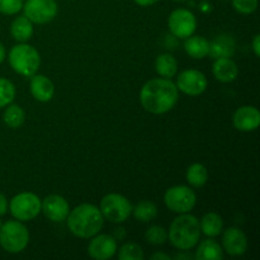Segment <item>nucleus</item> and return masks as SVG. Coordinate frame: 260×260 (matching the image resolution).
Wrapping results in <instances>:
<instances>
[{
    "label": "nucleus",
    "mask_w": 260,
    "mask_h": 260,
    "mask_svg": "<svg viewBox=\"0 0 260 260\" xmlns=\"http://www.w3.org/2000/svg\"><path fill=\"white\" fill-rule=\"evenodd\" d=\"M179 94L178 88L170 79H151L142 86L140 101L142 107L152 114H164L174 108Z\"/></svg>",
    "instance_id": "f257e3e1"
},
{
    "label": "nucleus",
    "mask_w": 260,
    "mask_h": 260,
    "mask_svg": "<svg viewBox=\"0 0 260 260\" xmlns=\"http://www.w3.org/2000/svg\"><path fill=\"white\" fill-rule=\"evenodd\" d=\"M68 228L75 236L89 239L95 236L104 225V217L101 210L90 203H83L69 212Z\"/></svg>",
    "instance_id": "f03ea898"
},
{
    "label": "nucleus",
    "mask_w": 260,
    "mask_h": 260,
    "mask_svg": "<svg viewBox=\"0 0 260 260\" xmlns=\"http://www.w3.org/2000/svg\"><path fill=\"white\" fill-rule=\"evenodd\" d=\"M201 238L200 220L196 216L188 213H180L174 218L168 233V239L172 245L178 250L187 251L198 244Z\"/></svg>",
    "instance_id": "7ed1b4c3"
},
{
    "label": "nucleus",
    "mask_w": 260,
    "mask_h": 260,
    "mask_svg": "<svg viewBox=\"0 0 260 260\" xmlns=\"http://www.w3.org/2000/svg\"><path fill=\"white\" fill-rule=\"evenodd\" d=\"M8 60H9L13 70L25 78H30L32 75H35L41 65V57L38 51L24 42L12 47Z\"/></svg>",
    "instance_id": "20e7f679"
},
{
    "label": "nucleus",
    "mask_w": 260,
    "mask_h": 260,
    "mask_svg": "<svg viewBox=\"0 0 260 260\" xmlns=\"http://www.w3.org/2000/svg\"><path fill=\"white\" fill-rule=\"evenodd\" d=\"M29 243V233L20 221H7L0 226V245L12 254L20 253Z\"/></svg>",
    "instance_id": "39448f33"
},
{
    "label": "nucleus",
    "mask_w": 260,
    "mask_h": 260,
    "mask_svg": "<svg viewBox=\"0 0 260 260\" xmlns=\"http://www.w3.org/2000/svg\"><path fill=\"white\" fill-rule=\"evenodd\" d=\"M101 212L106 220L114 223L124 222L132 213V205L124 196L111 193L102 198Z\"/></svg>",
    "instance_id": "423d86ee"
},
{
    "label": "nucleus",
    "mask_w": 260,
    "mask_h": 260,
    "mask_svg": "<svg viewBox=\"0 0 260 260\" xmlns=\"http://www.w3.org/2000/svg\"><path fill=\"white\" fill-rule=\"evenodd\" d=\"M40 197L32 192H23L14 196L9 203V210L13 217L18 221H30L41 212Z\"/></svg>",
    "instance_id": "0eeeda50"
},
{
    "label": "nucleus",
    "mask_w": 260,
    "mask_h": 260,
    "mask_svg": "<svg viewBox=\"0 0 260 260\" xmlns=\"http://www.w3.org/2000/svg\"><path fill=\"white\" fill-rule=\"evenodd\" d=\"M164 202L170 211L175 213H188L194 208L197 196L187 185H174L165 192Z\"/></svg>",
    "instance_id": "6e6552de"
},
{
    "label": "nucleus",
    "mask_w": 260,
    "mask_h": 260,
    "mask_svg": "<svg viewBox=\"0 0 260 260\" xmlns=\"http://www.w3.org/2000/svg\"><path fill=\"white\" fill-rule=\"evenodd\" d=\"M22 9L30 22L45 24L57 15V3L55 0H27L23 3Z\"/></svg>",
    "instance_id": "1a4fd4ad"
},
{
    "label": "nucleus",
    "mask_w": 260,
    "mask_h": 260,
    "mask_svg": "<svg viewBox=\"0 0 260 260\" xmlns=\"http://www.w3.org/2000/svg\"><path fill=\"white\" fill-rule=\"evenodd\" d=\"M168 25L173 36L185 40L194 33L197 28V19L188 9H175L168 19Z\"/></svg>",
    "instance_id": "9d476101"
},
{
    "label": "nucleus",
    "mask_w": 260,
    "mask_h": 260,
    "mask_svg": "<svg viewBox=\"0 0 260 260\" xmlns=\"http://www.w3.org/2000/svg\"><path fill=\"white\" fill-rule=\"evenodd\" d=\"M177 88L182 93L190 96L201 95L207 89V78L200 70L189 69L179 73L177 78Z\"/></svg>",
    "instance_id": "9b49d317"
},
{
    "label": "nucleus",
    "mask_w": 260,
    "mask_h": 260,
    "mask_svg": "<svg viewBox=\"0 0 260 260\" xmlns=\"http://www.w3.org/2000/svg\"><path fill=\"white\" fill-rule=\"evenodd\" d=\"M41 211L48 220L53 222H62L66 220L70 207H69L68 201L58 194H50L42 201Z\"/></svg>",
    "instance_id": "f8f14e48"
},
{
    "label": "nucleus",
    "mask_w": 260,
    "mask_h": 260,
    "mask_svg": "<svg viewBox=\"0 0 260 260\" xmlns=\"http://www.w3.org/2000/svg\"><path fill=\"white\" fill-rule=\"evenodd\" d=\"M89 255L96 260H108L117 253V240L112 235L93 236L88 246Z\"/></svg>",
    "instance_id": "ddd939ff"
},
{
    "label": "nucleus",
    "mask_w": 260,
    "mask_h": 260,
    "mask_svg": "<svg viewBox=\"0 0 260 260\" xmlns=\"http://www.w3.org/2000/svg\"><path fill=\"white\" fill-rule=\"evenodd\" d=\"M223 250L231 256H240L245 254L248 249L246 235L238 228H229L222 235Z\"/></svg>",
    "instance_id": "4468645a"
},
{
    "label": "nucleus",
    "mask_w": 260,
    "mask_h": 260,
    "mask_svg": "<svg viewBox=\"0 0 260 260\" xmlns=\"http://www.w3.org/2000/svg\"><path fill=\"white\" fill-rule=\"evenodd\" d=\"M234 126L243 132L255 131L260 124V112L253 106H244L236 109L233 117Z\"/></svg>",
    "instance_id": "2eb2a0df"
},
{
    "label": "nucleus",
    "mask_w": 260,
    "mask_h": 260,
    "mask_svg": "<svg viewBox=\"0 0 260 260\" xmlns=\"http://www.w3.org/2000/svg\"><path fill=\"white\" fill-rule=\"evenodd\" d=\"M30 93H32L33 98L38 102H50L53 98L55 94V86H53L52 81L45 75H40V74H35L30 76Z\"/></svg>",
    "instance_id": "dca6fc26"
},
{
    "label": "nucleus",
    "mask_w": 260,
    "mask_h": 260,
    "mask_svg": "<svg viewBox=\"0 0 260 260\" xmlns=\"http://www.w3.org/2000/svg\"><path fill=\"white\" fill-rule=\"evenodd\" d=\"M236 43L231 36L220 35L213 38L208 46V55L212 58L233 57L235 53Z\"/></svg>",
    "instance_id": "f3484780"
},
{
    "label": "nucleus",
    "mask_w": 260,
    "mask_h": 260,
    "mask_svg": "<svg viewBox=\"0 0 260 260\" xmlns=\"http://www.w3.org/2000/svg\"><path fill=\"white\" fill-rule=\"evenodd\" d=\"M212 71L215 78L221 83H231L239 75V68L231 57L216 58L213 62Z\"/></svg>",
    "instance_id": "a211bd4d"
},
{
    "label": "nucleus",
    "mask_w": 260,
    "mask_h": 260,
    "mask_svg": "<svg viewBox=\"0 0 260 260\" xmlns=\"http://www.w3.org/2000/svg\"><path fill=\"white\" fill-rule=\"evenodd\" d=\"M10 33L18 42H27L33 36V23L25 15H19L12 22Z\"/></svg>",
    "instance_id": "6ab92c4d"
},
{
    "label": "nucleus",
    "mask_w": 260,
    "mask_h": 260,
    "mask_svg": "<svg viewBox=\"0 0 260 260\" xmlns=\"http://www.w3.org/2000/svg\"><path fill=\"white\" fill-rule=\"evenodd\" d=\"M223 258V251L220 244L212 239L203 240L196 250L194 259L197 260H220Z\"/></svg>",
    "instance_id": "aec40b11"
},
{
    "label": "nucleus",
    "mask_w": 260,
    "mask_h": 260,
    "mask_svg": "<svg viewBox=\"0 0 260 260\" xmlns=\"http://www.w3.org/2000/svg\"><path fill=\"white\" fill-rule=\"evenodd\" d=\"M210 42L202 36H189L185 38L184 50L192 58H205L208 56Z\"/></svg>",
    "instance_id": "412c9836"
},
{
    "label": "nucleus",
    "mask_w": 260,
    "mask_h": 260,
    "mask_svg": "<svg viewBox=\"0 0 260 260\" xmlns=\"http://www.w3.org/2000/svg\"><path fill=\"white\" fill-rule=\"evenodd\" d=\"M201 233L205 234L208 238H216L223 230V221L220 215L215 212L206 213L200 221Z\"/></svg>",
    "instance_id": "4be33fe9"
},
{
    "label": "nucleus",
    "mask_w": 260,
    "mask_h": 260,
    "mask_svg": "<svg viewBox=\"0 0 260 260\" xmlns=\"http://www.w3.org/2000/svg\"><path fill=\"white\" fill-rule=\"evenodd\" d=\"M155 70L162 78L170 79L177 75L178 62L170 53H162L155 60Z\"/></svg>",
    "instance_id": "5701e85b"
},
{
    "label": "nucleus",
    "mask_w": 260,
    "mask_h": 260,
    "mask_svg": "<svg viewBox=\"0 0 260 260\" xmlns=\"http://www.w3.org/2000/svg\"><path fill=\"white\" fill-rule=\"evenodd\" d=\"M185 178H187V182L189 183L192 187L201 188L207 183L208 170L206 169V167L203 164L196 162V164H192L188 168Z\"/></svg>",
    "instance_id": "b1692460"
},
{
    "label": "nucleus",
    "mask_w": 260,
    "mask_h": 260,
    "mask_svg": "<svg viewBox=\"0 0 260 260\" xmlns=\"http://www.w3.org/2000/svg\"><path fill=\"white\" fill-rule=\"evenodd\" d=\"M132 213L136 220L141 221V222H149V221L156 218L157 207L155 206V203L150 202V201H141L135 207H132Z\"/></svg>",
    "instance_id": "393cba45"
},
{
    "label": "nucleus",
    "mask_w": 260,
    "mask_h": 260,
    "mask_svg": "<svg viewBox=\"0 0 260 260\" xmlns=\"http://www.w3.org/2000/svg\"><path fill=\"white\" fill-rule=\"evenodd\" d=\"M3 119H4L5 124L10 128H19L25 121V113L22 107L17 106V104H12V106L5 109Z\"/></svg>",
    "instance_id": "a878e982"
},
{
    "label": "nucleus",
    "mask_w": 260,
    "mask_h": 260,
    "mask_svg": "<svg viewBox=\"0 0 260 260\" xmlns=\"http://www.w3.org/2000/svg\"><path fill=\"white\" fill-rule=\"evenodd\" d=\"M15 98L14 84L10 80L0 78V108L9 106Z\"/></svg>",
    "instance_id": "bb28decb"
},
{
    "label": "nucleus",
    "mask_w": 260,
    "mask_h": 260,
    "mask_svg": "<svg viewBox=\"0 0 260 260\" xmlns=\"http://www.w3.org/2000/svg\"><path fill=\"white\" fill-rule=\"evenodd\" d=\"M119 260H142L144 259V250L136 243H127L119 249Z\"/></svg>",
    "instance_id": "cd10ccee"
},
{
    "label": "nucleus",
    "mask_w": 260,
    "mask_h": 260,
    "mask_svg": "<svg viewBox=\"0 0 260 260\" xmlns=\"http://www.w3.org/2000/svg\"><path fill=\"white\" fill-rule=\"evenodd\" d=\"M145 239L151 245H162L168 240V231L162 226L154 225L146 231Z\"/></svg>",
    "instance_id": "c85d7f7f"
},
{
    "label": "nucleus",
    "mask_w": 260,
    "mask_h": 260,
    "mask_svg": "<svg viewBox=\"0 0 260 260\" xmlns=\"http://www.w3.org/2000/svg\"><path fill=\"white\" fill-rule=\"evenodd\" d=\"M236 12L241 14H251L258 8V0H231Z\"/></svg>",
    "instance_id": "c756f323"
},
{
    "label": "nucleus",
    "mask_w": 260,
    "mask_h": 260,
    "mask_svg": "<svg viewBox=\"0 0 260 260\" xmlns=\"http://www.w3.org/2000/svg\"><path fill=\"white\" fill-rule=\"evenodd\" d=\"M23 8V0H0V13L7 15L17 14Z\"/></svg>",
    "instance_id": "7c9ffc66"
},
{
    "label": "nucleus",
    "mask_w": 260,
    "mask_h": 260,
    "mask_svg": "<svg viewBox=\"0 0 260 260\" xmlns=\"http://www.w3.org/2000/svg\"><path fill=\"white\" fill-rule=\"evenodd\" d=\"M8 211V201L4 194L0 193V216H4Z\"/></svg>",
    "instance_id": "2f4dec72"
},
{
    "label": "nucleus",
    "mask_w": 260,
    "mask_h": 260,
    "mask_svg": "<svg viewBox=\"0 0 260 260\" xmlns=\"http://www.w3.org/2000/svg\"><path fill=\"white\" fill-rule=\"evenodd\" d=\"M251 46H253V51L254 53H255L256 57H259L260 56V36L256 35L255 37H254L253 42H251Z\"/></svg>",
    "instance_id": "473e14b6"
},
{
    "label": "nucleus",
    "mask_w": 260,
    "mask_h": 260,
    "mask_svg": "<svg viewBox=\"0 0 260 260\" xmlns=\"http://www.w3.org/2000/svg\"><path fill=\"white\" fill-rule=\"evenodd\" d=\"M159 0H135V3L139 4L140 7H150V5H154Z\"/></svg>",
    "instance_id": "72a5a7b5"
},
{
    "label": "nucleus",
    "mask_w": 260,
    "mask_h": 260,
    "mask_svg": "<svg viewBox=\"0 0 260 260\" xmlns=\"http://www.w3.org/2000/svg\"><path fill=\"white\" fill-rule=\"evenodd\" d=\"M150 259L151 260H170V256L167 255V254H164V253H155L150 256Z\"/></svg>",
    "instance_id": "f704fd0d"
},
{
    "label": "nucleus",
    "mask_w": 260,
    "mask_h": 260,
    "mask_svg": "<svg viewBox=\"0 0 260 260\" xmlns=\"http://www.w3.org/2000/svg\"><path fill=\"white\" fill-rule=\"evenodd\" d=\"M124 235H126V233H124V229L123 228H119V229H116V233H114V236L113 238L116 239V240H122V239L124 238Z\"/></svg>",
    "instance_id": "c9c22d12"
},
{
    "label": "nucleus",
    "mask_w": 260,
    "mask_h": 260,
    "mask_svg": "<svg viewBox=\"0 0 260 260\" xmlns=\"http://www.w3.org/2000/svg\"><path fill=\"white\" fill-rule=\"evenodd\" d=\"M194 258V256H192L190 254H178V255L174 256V259L177 260H180V259H192Z\"/></svg>",
    "instance_id": "e433bc0d"
},
{
    "label": "nucleus",
    "mask_w": 260,
    "mask_h": 260,
    "mask_svg": "<svg viewBox=\"0 0 260 260\" xmlns=\"http://www.w3.org/2000/svg\"><path fill=\"white\" fill-rule=\"evenodd\" d=\"M5 60V47L3 46V43L0 42V63Z\"/></svg>",
    "instance_id": "4c0bfd02"
},
{
    "label": "nucleus",
    "mask_w": 260,
    "mask_h": 260,
    "mask_svg": "<svg viewBox=\"0 0 260 260\" xmlns=\"http://www.w3.org/2000/svg\"><path fill=\"white\" fill-rule=\"evenodd\" d=\"M174 2H177V3H185V2H188V0H174Z\"/></svg>",
    "instance_id": "58836bf2"
},
{
    "label": "nucleus",
    "mask_w": 260,
    "mask_h": 260,
    "mask_svg": "<svg viewBox=\"0 0 260 260\" xmlns=\"http://www.w3.org/2000/svg\"><path fill=\"white\" fill-rule=\"evenodd\" d=\"M3 225V223H2V221H0V226H2Z\"/></svg>",
    "instance_id": "ea45409f"
}]
</instances>
